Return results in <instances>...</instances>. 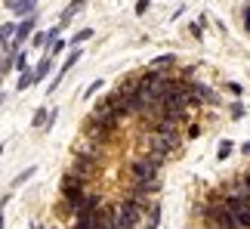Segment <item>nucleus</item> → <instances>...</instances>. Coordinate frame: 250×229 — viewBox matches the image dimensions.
Returning a JSON list of instances; mask_svg holds the SVG:
<instances>
[{
	"mask_svg": "<svg viewBox=\"0 0 250 229\" xmlns=\"http://www.w3.org/2000/svg\"><path fill=\"white\" fill-rule=\"evenodd\" d=\"M164 164L161 155H148V158H139L130 164V180L136 186H148V183H158V170Z\"/></svg>",
	"mask_w": 250,
	"mask_h": 229,
	"instance_id": "nucleus-1",
	"label": "nucleus"
},
{
	"mask_svg": "<svg viewBox=\"0 0 250 229\" xmlns=\"http://www.w3.org/2000/svg\"><path fill=\"white\" fill-rule=\"evenodd\" d=\"M229 155H232V142L223 139V142H219V161H226Z\"/></svg>",
	"mask_w": 250,
	"mask_h": 229,
	"instance_id": "nucleus-19",
	"label": "nucleus"
},
{
	"mask_svg": "<svg viewBox=\"0 0 250 229\" xmlns=\"http://www.w3.org/2000/svg\"><path fill=\"white\" fill-rule=\"evenodd\" d=\"M6 226V220H3V214H0V229H3Z\"/></svg>",
	"mask_w": 250,
	"mask_h": 229,
	"instance_id": "nucleus-28",
	"label": "nucleus"
},
{
	"mask_svg": "<svg viewBox=\"0 0 250 229\" xmlns=\"http://www.w3.org/2000/svg\"><path fill=\"white\" fill-rule=\"evenodd\" d=\"M142 146L148 149V155L167 158V155H173V152H179L182 139H179V133H158V130H151L148 137L142 139Z\"/></svg>",
	"mask_w": 250,
	"mask_h": 229,
	"instance_id": "nucleus-2",
	"label": "nucleus"
},
{
	"mask_svg": "<svg viewBox=\"0 0 250 229\" xmlns=\"http://www.w3.org/2000/svg\"><path fill=\"white\" fill-rule=\"evenodd\" d=\"M151 130H158V133H179V121H170V118H158L155 124H151Z\"/></svg>",
	"mask_w": 250,
	"mask_h": 229,
	"instance_id": "nucleus-9",
	"label": "nucleus"
},
{
	"mask_svg": "<svg viewBox=\"0 0 250 229\" xmlns=\"http://www.w3.org/2000/svg\"><path fill=\"white\" fill-rule=\"evenodd\" d=\"M158 223H161V207H151V211H148V226L155 229Z\"/></svg>",
	"mask_w": 250,
	"mask_h": 229,
	"instance_id": "nucleus-20",
	"label": "nucleus"
},
{
	"mask_svg": "<svg viewBox=\"0 0 250 229\" xmlns=\"http://www.w3.org/2000/svg\"><path fill=\"white\" fill-rule=\"evenodd\" d=\"M50 69H53V62L50 59H41V62H37V69H34V81H43L46 74H50Z\"/></svg>",
	"mask_w": 250,
	"mask_h": 229,
	"instance_id": "nucleus-12",
	"label": "nucleus"
},
{
	"mask_svg": "<svg viewBox=\"0 0 250 229\" xmlns=\"http://www.w3.org/2000/svg\"><path fill=\"white\" fill-rule=\"evenodd\" d=\"M204 220H207V226L210 229H235V223H232V214H229V205L223 202V205H210L207 211H204Z\"/></svg>",
	"mask_w": 250,
	"mask_h": 229,
	"instance_id": "nucleus-3",
	"label": "nucleus"
},
{
	"mask_svg": "<svg viewBox=\"0 0 250 229\" xmlns=\"http://www.w3.org/2000/svg\"><path fill=\"white\" fill-rule=\"evenodd\" d=\"M37 174V164H31V167H28V170H22V174H19L16 180H13V189H19V186H22V183H28V180H31Z\"/></svg>",
	"mask_w": 250,
	"mask_h": 229,
	"instance_id": "nucleus-13",
	"label": "nucleus"
},
{
	"mask_svg": "<svg viewBox=\"0 0 250 229\" xmlns=\"http://www.w3.org/2000/svg\"><path fill=\"white\" fill-rule=\"evenodd\" d=\"M173 62H176V56H173V53H164V56H158V59H151V69H158V71H167Z\"/></svg>",
	"mask_w": 250,
	"mask_h": 229,
	"instance_id": "nucleus-10",
	"label": "nucleus"
},
{
	"mask_svg": "<svg viewBox=\"0 0 250 229\" xmlns=\"http://www.w3.org/2000/svg\"><path fill=\"white\" fill-rule=\"evenodd\" d=\"M96 90H102V81H93V84H90V87H86V90H83V99H90V96H93V93H96Z\"/></svg>",
	"mask_w": 250,
	"mask_h": 229,
	"instance_id": "nucleus-22",
	"label": "nucleus"
},
{
	"mask_svg": "<svg viewBox=\"0 0 250 229\" xmlns=\"http://www.w3.org/2000/svg\"><path fill=\"white\" fill-rule=\"evenodd\" d=\"M78 155L99 161V158H102V142H96V139H90V137H86V142H78Z\"/></svg>",
	"mask_w": 250,
	"mask_h": 229,
	"instance_id": "nucleus-6",
	"label": "nucleus"
},
{
	"mask_svg": "<svg viewBox=\"0 0 250 229\" xmlns=\"http://www.w3.org/2000/svg\"><path fill=\"white\" fill-rule=\"evenodd\" d=\"M34 6H37V0H9V9H13V16L31 19V16H34Z\"/></svg>",
	"mask_w": 250,
	"mask_h": 229,
	"instance_id": "nucleus-8",
	"label": "nucleus"
},
{
	"mask_svg": "<svg viewBox=\"0 0 250 229\" xmlns=\"http://www.w3.org/2000/svg\"><path fill=\"white\" fill-rule=\"evenodd\" d=\"M241 152H244V155H250V142H244V146H241Z\"/></svg>",
	"mask_w": 250,
	"mask_h": 229,
	"instance_id": "nucleus-25",
	"label": "nucleus"
},
{
	"mask_svg": "<svg viewBox=\"0 0 250 229\" xmlns=\"http://www.w3.org/2000/svg\"><path fill=\"white\" fill-rule=\"evenodd\" d=\"M16 71H28V56H25V53L16 56Z\"/></svg>",
	"mask_w": 250,
	"mask_h": 229,
	"instance_id": "nucleus-21",
	"label": "nucleus"
},
{
	"mask_svg": "<svg viewBox=\"0 0 250 229\" xmlns=\"http://www.w3.org/2000/svg\"><path fill=\"white\" fill-rule=\"evenodd\" d=\"M244 183H247V189H250V170H247V174H244Z\"/></svg>",
	"mask_w": 250,
	"mask_h": 229,
	"instance_id": "nucleus-27",
	"label": "nucleus"
},
{
	"mask_svg": "<svg viewBox=\"0 0 250 229\" xmlns=\"http://www.w3.org/2000/svg\"><path fill=\"white\" fill-rule=\"evenodd\" d=\"M0 106H3V93H0Z\"/></svg>",
	"mask_w": 250,
	"mask_h": 229,
	"instance_id": "nucleus-31",
	"label": "nucleus"
},
{
	"mask_svg": "<svg viewBox=\"0 0 250 229\" xmlns=\"http://www.w3.org/2000/svg\"><path fill=\"white\" fill-rule=\"evenodd\" d=\"M74 13H78V9H74V6H68V9H65V13H62V19H59V31H65V28L71 25V19H74Z\"/></svg>",
	"mask_w": 250,
	"mask_h": 229,
	"instance_id": "nucleus-17",
	"label": "nucleus"
},
{
	"mask_svg": "<svg viewBox=\"0 0 250 229\" xmlns=\"http://www.w3.org/2000/svg\"><path fill=\"white\" fill-rule=\"evenodd\" d=\"M235 229H250V198H226Z\"/></svg>",
	"mask_w": 250,
	"mask_h": 229,
	"instance_id": "nucleus-4",
	"label": "nucleus"
},
{
	"mask_svg": "<svg viewBox=\"0 0 250 229\" xmlns=\"http://www.w3.org/2000/svg\"><path fill=\"white\" fill-rule=\"evenodd\" d=\"M148 6H151V0H136V16H142Z\"/></svg>",
	"mask_w": 250,
	"mask_h": 229,
	"instance_id": "nucleus-23",
	"label": "nucleus"
},
{
	"mask_svg": "<svg viewBox=\"0 0 250 229\" xmlns=\"http://www.w3.org/2000/svg\"><path fill=\"white\" fill-rule=\"evenodd\" d=\"M68 174H74V177H93L96 174V161L93 158H83V155H78V161H74V167L68 170Z\"/></svg>",
	"mask_w": 250,
	"mask_h": 229,
	"instance_id": "nucleus-5",
	"label": "nucleus"
},
{
	"mask_svg": "<svg viewBox=\"0 0 250 229\" xmlns=\"http://www.w3.org/2000/svg\"><path fill=\"white\" fill-rule=\"evenodd\" d=\"M46 124H50V112L37 109V112H34V118H31V127H46Z\"/></svg>",
	"mask_w": 250,
	"mask_h": 229,
	"instance_id": "nucleus-14",
	"label": "nucleus"
},
{
	"mask_svg": "<svg viewBox=\"0 0 250 229\" xmlns=\"http://www.w3.org/2000/svg\"><path fill=\"white\" fill-rule=\"evenodd\" d=\"M78 59H81V50H71V53H68V59L62 62V69H59V74H56V78H53V84H50V90H46V93H53L56 87H59V84H62V78H65V74H68V69H71V65L78 62Z\"/></svg>",
	"mask_w": 250,
	"mask_h": 229,
	"instance_id": "nucleus-7",
	"label": "nucleus"
},
{
	"mask_svg": "<svg viewBox=\"0 0 250 229\" xmlns=\"http://www.w3.org/2000/svg\"><path fill=\"white\" fill-rule=\"evenodd\" d=\"M232 118H244V106H241V102H235V106H232Z\"/></svg>",
	"mask_w": 250,
	"mask_h": 229,
	"instance_id": "nucleus-24",
	"label": "nucleus"
},
{
	"mask_svg": "<svg viewBox=\"0 0 250 229\" xmlns=\"http://www.w3.org/2000/svg\"><path fill=\"white\" fill-rule=\"evenodd\" d=\"M31 84H37L34 81V71H22V78H19V84H16V90H28Z\"/></svg>",
	"mask_w": 250,
	"mask_h": 229,
	"instance_id": "nucleus-15",
	"label": "nucleus"
},
{
	"mask_svg": "<svg viewBox=\"0 0 250 229\" xmlns=\"http://www.w3.org/2000/svg\"><path fill=\"white\" fill-rule=\"evenodd\" d=\"M46 44H50V34H41V31L31 34V46H46Z\"/></svg>",
	"mask_w": 250,
	"mask_h": 229,
	"instance_id": "nucleus-18",
	"label": "nucleus"
},
{
	"mask_svg": "<svg viewBox=\"0 0 250 229\" xmlns=\"http://www.w3.org/2000/svg\"><path fill=\"white\" fill-rule=\"evenodd\" d=\"M16 28H19V25H13V22H6L3 28H0V44H3L6 50H9V44H13L9 37H16Z\"/></svg>",
	"mask_w": 250,
	"mask_h": 229,
	"instance_id": "nucleus-11",
	"label": "nucleus"
},
{
	"mask_svg": "<svg viewBox=\"0 0 250 229\" xmlns=\"http://www.w3.org/2000/svg\"><path fill=\"white\" fill-rule=\"evenodd\" d=\"M0 155H3V142H0Z\"/></svg>",
	"mask_w": 250,
	"mask_h": 229,
	"instance_id": "nucleus-30",
	"label": "nucleus"
},
{
	"mask_svg": "<svg viewBox=\"0 0 250 229\" xmlns=\"http://www.w3.org/2000/svg\"><path fill=\"white\" fill-rule=\"evenodd\" d=\"M90 37H93V28H83V31H78V34H74V37H71L68 44H74V46H81V44H86V41H90Z\"/></svg>",
	"mask_w": 250,
	"mask_h": 229,
	"instance_id": "nucleus-16",
	"label": "nucleus"
},
{
	"mask_svg": "<svg viewBox=\"0 0 250 229\" xmlns=\"http://www.w3.org/2000/svg\"><path fill=\"white\" fill-rule=\"evenodd\" d=\"M31 229H43V226H37V223H34V226H31Z\"/></svg>",
	"mask_w": 250,
	"mask_h": 229,
	"instance_id": "nucleus-29",
	"label": "nucleus"
},
{
	"mask_svg": "<svg viewBox=\"0 0 250 229\" xmlns=\"http://www.w3.org/2000/svg\"><path fill=\"white\" fill-rule=\"evenodd\" d=\"M244 22H247V28H250V9H244Z\"/></svg>",
	"mask_w": 250,
	"mask_h": 229,
	"instance_id": "nucleus-26",
	"label": "nucleus"
}]
</instances>
